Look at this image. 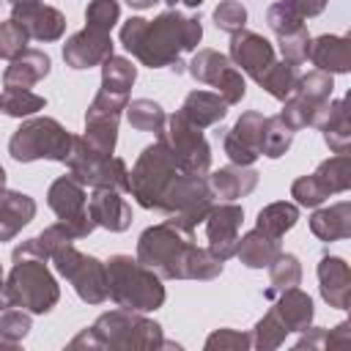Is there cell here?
Segmentation results:
<instances>
[{
    "label": "cell",
    "instance_id": "43",
    "mask_svg": "<svg viewBox=\"0 0 351 351\" xmlns=\"http://www.w3.org/2000/svg\"><path fill=\"white\" fill-rule=\"evenodd\" d=\"M277 47H280V55L285 63L291 66H302L307 60V52H310V33H307V25L285 33V36H277Z\"/></svg>",
    "mask_w": 351,
    "mask_h": 351
},
{
    "label": "cell",
    "instance_id": "36",
    "mask_svg": "<svg viewBox=\"0 0 351 351\" xmlns=\"http://www.w3.org/2000/svg\"><path fill=\"white\" fill-rule=\"evenodd\" d=\"M137 80V66L123 58V55H110L104 63H101V88L107 90H115V93H132V85Z\"/></svg>",
    "mask_w": 351,
    "mask_h": 351
},
{
    "label": "cell",
    "instance_id": "55",
    "mask_svg": "<svg viewBox=\"0 0 351 351\" xmlns=\"http://www.w3.org/2000/svg\"><path fill=\"white\" fill-rule=\"evenodd\" d=\"M129 8H134V11H145V8H154L156 3H162V0H123Z\"/></svg>",
    "mask_w": 351,
    "mask_h": 351
},
{
    "label": "cell",
    "instance_id": "25",
    "mask_svg": "<svg viewBox=\"0 0 351 351\" xmlns=\"http://www.w3.org/2000/svg\"><path fill=\"white\" fill-rule=\"evenodd\" d=\"M310 233L321 241H343L351 236V203L337 200L332 206H315L310 217Z\"/></svg>",
    "mask_w": 351,
    "mask_h": 351
},
{
    "label": "cell",
    "instance_id": "50",
    "mask_svg": "<svg viewBox=\"0 0 351 351\" xmlns=\"http://www.w3.org/2000/svg\"><path fill=\"white\" fill-rule=\"evenodd\" d=\"M27 41H30L27 33L14 19L0 22V60H11L19 52H25L27 49Z\"/></svg>",
    "mask_w": 351,
    "mask_h": 351
},
{
    "label": "cell",
    "instance_id": "4",
    "mask_svg": "<svg viewBox=\"0 0 351 351\" xmlns=\"http://www.w3.org/2000/svg\"><path fill=\"white\" fill-rule=\"evenodd\" d=\"M104 269H107L110 299L118 307L134 313H151L165 304L167 291L162 285V277L148 266H143L137 258L118 252L104 261Z\"/></svg>",
    "mask_w": 351,
    "mask_h": 351
},
{
    "label": "cell",
    "instance_id": "40",
    "mask_svg": "<svg viewBox=\"0 0 351 351\" xmlns=\"http://www.w3.org/2000/svg\"><path fill=\"white\" fill-rule=\"evenodd\" d=\"M332 90H335V80L332 74L321 71V69H313L307 74H299V82H296V96H302L304 101L315 104V107H326V101L332 99Z\"/></svg>",
    "mask_w": 351,
    "mask_h": 351
},
{
    "label": "cell",
    "instance_id": "34",
    "mask_svg": "<svg viewBox=\"0 0 351 351\" xmlns=\"http://www.w3.org/2000/svg\"><path fill=\"white\" fill-rule=\"evenodd\" d=\"M296 82H299V66H291L285 60H274L269 66V71L258 80V85L277 101H285L293 90H296Z\"/></svg>",
    "mask_w": 351,
    "mask_h": 351
},
{
    "label": "cell",
    "instance_id": "49",
    "mask_svg": "<svg viewBox=\"0 0 351 351\" xmlns=\"http://www.w3.org/2000/svg\"><path fill=\"white\" fill-rule=\"evenodd\" d=\"M291 197L296 200V206H304V208H315L321 206L324 200H329L326 189L318 184V178L310 173V176H299L293 184H291Z\"/></svg>",
    "mask_w": 351,
    "mask_h": 351
},
{
    "label": "cell",
    "instance_id": "15",
    "mask_svg": "<svg viewBox=\"0 0 351 351\" xmlns=\"http://www.w3.org/2000/svg\"><path fill=\"white\" fill-rule=\"evenodd\" d=\"M263 121L266 115L258 110H247L239 115V121L225 132L222 137V148L225 156L233 165L241 167H252L261 159V132H263Z\"/></svg>",
    "mask_w": 351,
    "mask_h": 351
},
{
    "label": "cell",
    "instance_id": "9",
    "mask_svg": "<svg viewBox=\"0 0 351 351\" xmlns=\"http://www.w3.org/2000/svg\"><path fill=\"white\" fill-rule=\"evenodd\" d=\"M156 140L167 148L176 167L189 176H206L211 170V145L203 137V129L192 126L178 110L167 115L165 129L156 134Z\"/></svg>",
    "mask_w": 351,
    "mask_h": 351
},
{
    "label": "cell",
    "instance_id": "23",
    "mask_svg": "<svg viewBox=\"0 0 351 351\" xmlns=\"http://www.w3.org/2000/svg\"><path fill=\"white\" fill-rule=\"evenodd\" d=\"M208 178V189L214 197L219 200H239V197H247L258 181H261V173L252 170V167H241V165H228V167H219L214 173H206Z\"/></svg>",
    "mask_w": 351,
    "mask_h": 351
},
{
    "label": "cell",
    "instance_id": "38",
    "mask_svg": "<svg viewBox=\"0 0 351 351\" xmlns=\"http://www.w3.org/2000/svg\"><path fill=\"white\" fill-rule=\"evenodd\" d=\"M33 329V315L22 307L0 310V348H16Z\"/></svg>",
    "mask_w": 351,
    "mask_h": 351
},
{
    "label": "cell",
    "instance_id": "10",
    "mask_svg": "<svg viewBox=\"0 0 351 351\" xmlns=\"http://www.w3.org/2000/svg\"><path fill=\"white\" fill-rule=\"evenodd\" d=\"M66 167H69V176H74L82 186H90V189H118V192H126L129 189V167L121 156H107V154H99L93 151L82 134H74V148L66 159Z\"/></svg>",
    "mask_w": 351,
    "mask_h": 351
},
{
    "label": "cell",
    "instance_id": "16",
    "mask_svg": "<svg viewBox=\"0 0 351 351\" xmlns=\"http://www.w3.org/2000/svg\"><path fill=\"white\" fill-rule=\"evenodd\" d=\"M228 58H230V63H233L241 74H247V77L255 80V82H258V80L269 71V66L277 60L271 41L263 38L261 33H255V30H247V27L230 36Z\"/></svg>",
    "mask_w": 351,
    "mask_h": 351
},
{
    "label": "cell",
    "instance_id": "13",
    "mask_svg": "<svg viewBox=\"0 0 351 351\" xmlns=\"http://www.w3.org/2000/svg\"><path fill=\"white\" fill-rule=\"evenodd\" d=\"M47 206L58 217V222L66 225V230L74 236V241L88 239L96 230V222L88 214V195L85 186L74 176H58L47 189Z\"/></svg>",
    "mask_w": 351,
    "mask_h": 351
},
{
    "label": "cell",
    "instance_id": "29",
    "mask_svg": "<svg viewBox=\"0 0 351 351\" xmlns=\"http://www.w3.org/2000/svg\"><path fill=\"white\" fill-rule=\"evenodd\" d=\"M280 252H282L280 239H271V236L261 233L258 228H252L250 233L239 236V244H236V258L247 269H266Z\"/></svg>",
    "mask_w": 351,
    "mask_h": 351
},
{
    "label": "cell",
    "instance_id": "7",
    "mask_svg": "<svg viewBox=\"0 0 351 351\" xmlns=\"http://www.w3.org/2000/svg\"><path fill=\"white\" fill-rule=\"evenodd\" d=\"M214 206V195L208 189L206 176H189V173H176V178L167 184L156 211L167 217V222H173L181 230H195L197 225H203L208 208Z\"/></svg>",
    "mask_w": 351,
    "mask_h": 351
},
{
    "label": "cell",
    "instance_id": "26",
    "mask_svg": "<svg viewBox=\"0 0 351 351\" xmlns=\"http://www.w3.org/2000/svg\"><path fill=\"white\" fill-rule=\"evenodd\" d=\"M271 302H274L271 310H274V315L280 318V324L288 329V335H291V332H302V329H307V326L313 324V315H315L313 299H310V293H304L299 285H296V288H288V291H282V293H277Z\"/></svg>",
    "mask_w": 351,
    "mask_h": 351
},
{
    "label": "cell",
    "instance_id": "57",
    "mask_svg": "<svg viewBox=\"0 0 351 351\" xmlns=\"http://www.w3.org/2000/svg\"><path fill=\"white\" fill-rule=\"evenodd\" d=\"M165 3H167V5H176V3H184L186 8H200V5L206 3V0H165Z\"/></svg>",
    "mask_w": 351,
    "mask_h": 351
},
{
    "label": "cell",
    "instance_id": "44",
    "mask_svg": "<svg viewBox=\"0 0 351 351\" xmlns=\"http://www.w3.org/2000/svg\"><path fill=\"white\" fill-rule=\"evenodd\" d=\"M121 19V3L118 0H90L85 8V27L110 33Z\"/></svg>",
    "mask_w": 351,
    "mask_h": 351
},
{
    "label": "cell",
    "instance_id": "58",
    "mask_svg": "<svg viewBox=\"0 0 351 351\" xmlns=\"http://www.w3.org/2000/svg\"><path fill=\"white\" fill-rule=\"evenodd\" d=\"M5 186V170H3V165H0V189Z\"/></svg>",
    "mask_w": 351,
    "mask_h": 351
},
{
    "label": "cell",
    "instance_id": "47",
    "mask_svg": "<svg viewBox=\"0 0 351 351\" xmlns=\"http://www.w3.org/2000/svg\"><path fill=\"white\" fill-rule=\"evenodd\" d=\"M266 25H269V30H271L274 36H285V33L302 27L304 19H302L285 0H277V3H271V5L266 8Z\"/></svg>",
    "mask_w": 351,
    "mask_h": 351
},
{
    "label": "cell",
    "instance_id": "24",
    "mask_svg": "<svg viewBox=\"0 0 351 351\" xmlns=\"http://www.w3.org/2000/svg\"><path fill=\"white\" fill-rule=\"evenodd\" d=\"M36 217V200L19 189H0V244L11 241Z\"/></svg>",
    "mask_w": 351,
    "mask_h": 351
},
{
    "label": "cell",
    "instance_id": "45",
    "mask_svg": "<svg viewBox=\"0 0 351 351\" xmlns=\"http://www.w3.org/2000/svg\"><path fill=\"white\" fill-rule=\"evenodd\" d=\"M206 351H247L252 348V337L250 332H239V329H230V326H219L214 329L206 343H203Z\"/></svg>",
    "mask_w": 351,
    "mask_h": 351
},
{
    "label": "cell",
    "instance_id": "31",
    "mask_svg": "<svg viewBox=\"0 0 351 351\" xmlns=\"http://www.w3.org/2000/svg\"><path fill=\"white\" fill-rule=\"evenodd\" d=\"M266 269H269V288L263 291L266 299H274L277 293L296 288L302 282V263L293 252H280Z\"/></svg>",
    "mask_w": 351,
    "mask_h": 351
},
{
    "label": "cell",
    "instance_id": "33",
    "mask_svg": "<svg viewBox=\"0 0 351 351\" xmlns=\"http://www.w3.org/2000/svg\"><path fill=\"white\" fill-rule=\"evenodd\" d=\"M123 112H126V121L132 123V129L151 132V134H159L167 121V112L154 99H132V101H126Z\"/></svg>",
    "mask_w": 351,
    "mask_h": 351
},
{
    "label": "cell",
    "instance_id": "14",
    "mask_svg": "<svg viewBox=\"0 0 351 351\" xmlns=\"http://www.w3.org/2000/svg\"><path fill=\"white\" fill-rule=\"evenodd\" d=\"M241 222H244V208L236 200H222L214 203L203 219L206 225V239H208V252L219 261H230L236 255V244L241 236Z\"/></svg>",
    "mask_w": 351,
    "mask_h": 351
},
{
    "label": "cell",
    "instance_id": "46",
    "mask_svg": "<svg viewBox=\"0 0 351 351\" xmlns=\"http://www.w3.org/2000/svg\"><path fill=\"white\" fill-rule=\"evenodd\" d=\"M211 16H214L217 30L230 33V36L247 27V8H244L239 0H222V3L214 8Z\"/></svg>",
    "mask_w": 351,
    "mask_h": 351
},
{
    "label": "cell",
    "instance_id": "6",
    "mask_svg": "<svg viewBox=\"0 0 351 351\" xmlns=\"http://www.w3.org/2000/svg\"><path fill=\"white\" fill-rule=\"evenodd\" d=\"M44 258H16L8 277L5 293L14 307L27 310L30 315H47L60 302V285Z\"/></svg>",
    "mask_w": 351,
    "mask_h": 351
},
{
    "label": "cell",
    "instance_id": "39",
    "mask_svg": "<svg viewBox=\"0 0 351 351\" xmlns=\"http://www.w3.org/2000/svg\"><path fill=\"white\" fill-rule=\"evenodd\" d=\"M228 66H230V58H228V55H222V52L206 47V49H197V52L192 55V60L186 63V71H189L192 80H197V82H203V85H214L217 77H219Z\"/></svg>",
    "mask_w": 351,
    "mask_h": 351
},
{
    "label": "cell",
    "instance_id": "18",
    "mask_svg": "<svg viewBox=\"0 0 351 351\" xmlns=\"http://www.w3.org/2000/svg\"><path fill=\"white\" fill-rule=\"evenodd\" d=\"M112 36L104 30H93V27H82L74 36L66 38L63 44V63L74 71H85L93 66H101L110 55H112Z\"/></svg>",
    "mask_w": 351,
    "mask_h": 351
},
{
    "label": "cell",
    "instance_id": "32",
    "mask_svg": "<svg viewBox=\"0 0 351 351\" xmlns=\"http://www.w3.org/2000/svg\"><path fill=\"white\" fill-rule=\"evenodd\" d=\"M313 176L318 178V184L326 189L329 197L348 192V186H351V159H348V154H335V156L324 159L315 167Z\"/></svg>",
    "mask_w": 351,
    "mask_h": 351
},
{
    "label": "cell",
    "instance_id": "8",
    "mask_svg": "<svg viewBox=\"0 0 351 351\" xmlns=\"http://www.w3.org/2000/svg\"><path fill=\"white\" fill-rule=\"evenodd\" d=\"M178 167L173 162V156L167 154V148L154 140L151 145H145L129 173V195L134 197V203L140 208H148V211H156L167 184L176 178Z\"/></svg>",
    "mask_w": 351,
    "mask_h": 351
},
{
    "label": "cell",
    "instance_id": "41",
    "mask_svg": "<svg viewBox=\"0 0 351 351\" xmlns=\"http://www.w3.org/2000/svg\"><path fill=\"white\" fill-rule=\"evenodd\" d=\"M326 104H329V101H326ZM324 110H326V107H315V104L304 101L302 96L291 93V96L282 101V110H280L277 115H280L293 132H299V129H307V126H318Z\"/></svg>",
    "mask_w": 351,
    "mask_h": 351
},
{
    "label": "cell",
    "instance_id": "11",
    "mask_svg": "<svg viewBox=\"0 0 351 351\" xmlns=\"http://www.w3.org/2000/svg\"><path fill=\"white\" fill-rule=\"evenodd\" d=\"M49 263L55 266V271L71 282L74 293L85 302V304H104L110 299V288H107V269L104 261H99L96 255L80 252L74 244L58 250Z\"/></svg>",
    "mask_w": 351,
    "mask_h": 351
},
{
    "label": "cell",
    "instance_id": "35",
    "mask_svg": "<svg viewBox=\"0 0 351 351\" xmlns=\"http://www.w3.org/2000/svg\"><path fill=\"white\" fill-rule=\"evenodd\" d=\"M47 107V99L30 88H5L0 93V112L8 118H30Z\"/></svg>",
    "mask_w": 351,
    "mask_h": 351
},
{
    "label": "cell",
    "instance_id": "27",
    "mask_svg": "<svg viewBox=\"0 0 351 351\" xmlns=\"http://www.w3.org/2000/svg\"><path fill=\"white\" fill-rule=\"evenodd\" d=\"M178 112L197 129H208V126H217L225 115H228V104L222 101L219 93L214 90H189L178 107Z\"/></svg>",
    "mask_w": 351,
    "mask_h": 351
},
{
    "label": "cell",
    "instance_id": "52",
    "mask_svg": "<svg viewBox=\"0 0 351 351\" xmlns=\"http://www.w3.org/2000/svg\"><path fill=\"white\" fill-rule=\"evenodd\" d=\"M293 348H307V351H321V348H326V329L324 326H307V329H302L299 332V340H296V346Z\"/></svg>",
    "mask_w": 351,
    "mask_h": 351
},
{
    "label": "cell",
    "instance_id": "12",
    "mask_svg": "<svg viewBox=\"0 0 351 351\" xmlns=\"http://www.w3.org/2000/svg\"><path fill=\"white\" fill-rule=\"evenodd\" d=\"M129 96L126 93H115L107 88H99V93L93 96V101L85 110V132L82 140L99 151V154H115V143H118V123L121 115L126 110Z\"/></svg>",
    "mask_w": 351,
    "mask_h": 351
},
{
    "label": "cell",
    "instance_id": "48",
    "mask_svg": "<svg viewBox=\"0 0 351 351\" xmlns=\"http://www.w3.org/2000/svg\"><path fill=\"white\" fill-rule=\"evenodd\" d=\"M214 88V93H219L222 96V101L230 107V104H239L241 99H244V93H247V82H244V74L230 63L219 77H217V82L211 85Z\"/></svg>",
    "mask_w": 351,
    "mask_h": 351
},
{
    "label": "cell",
    "instance_id": "5",
    "mask_svg": "<svg viewBox=\"0 0 351 351\" xmlns=\"http://www.w3.org/2000/svg\"><path fill=\"white\" fill-rule=\"evenodd\" d=\"M74 148V134L55 118L49 115H30L25 118L11 140H8V154L14 162H38V159H49V162H63L69 159Z\"/></svg>",
    "mask_w": 351,
    "mask_h": 351
},
{
    "label": "cell",
    "instance_id": "53",
    "mask_svg": "<svg viewBox=\"0 0 351 351\" xmlns=\"http://www.w3.org/2000/svg\"><path fill=\"white\" fill-rule=\"evenodd\" d=\"M302 19H313L318 14H324V8L329 5V0H285Z\"/></svg>",
    "mask_w": 351,
    "mask_h": 351
},
{
    "label": "cell",
    "instance_id": "19",
    "mask_svg": "<svg viewBox=\"0 0 351 351\" xmlns=\"http://www.w3.org/2000/svg\"><path fill=\"white\" fill-rule=\"evenodd\" d=\"M88 214L96 222V228H104L110 233H123L132 228V206L126 203L123 192L118 189H93L88 197Z\"/></svg>",
    "mask_w": 351,
    "mask_h": 351
},
{
    "label": "cell",
    "instance_id": "56",
    "mask_svg": "<svg viewBox=\"0 0 351 351\" xmlns=\"http://www.w3.org/2000/svg\"><path fill=\"white\" fill-rule=\"evenodd\" d=\"M5 307H14V304L5 293V274H3V266H0V310H5Z\"/></svg>",
    "mask_w": 351,
    "mask_h": 351
},
{
    "label": "cell",
    "instance_id": "28",
    "mask_svg": "<svg viewBox=\"0 0 351 351\" xmlns=\"http://www.w3.org/2000/svg\"><path fill=\"white\" fill-rule=\"evenodd\" d=\"M318 129L324 134V143L332 154H348L351 145V121H348V99H329Z\"/></svg>",
    "mask_w": 351,
    "mask_h": 351
},
{
    "label": "cell",
    "instance_id": "1",
    "mask_svg": "<svg viewBox=\"0 0 351 351\" xmlns=\"http://www.w3.org/2000/svg\"><path fill=\"white\" fill-rule=\"evenodd\" d=\"M200 38V16L181 14L176 8H167L154 19L129 16L121 25V44L126 52H132V58L148 69H173L176 74L186 71L181 55L197 49Z\"/></svg>",
    "mask_w": 351,
    "mask_h": 351
},
{
    "label": "cell",
    "instance_id": "37",
    "mask_svg": "<svg viewBox=\"0 0 351 351\" xmlns=\"http://www.w3.org/2000/svg\"><path fill=\"white\" fill-rule=\"evenodd\" d=\"M293 134H296V132H293L280 115H266L263 132H261V156L280 159V156L291 148Z\"/></svg>",
    "mask_w": 351,
    "mask_h": 351
},
{
    "label": "cell",
    "instance_id": "21",
    "mask_svg": "<svg viewBox=\"0 0 351 351\" xmlns=\"http://www.w3.org/2000/svg\"><path fill=\"white\" fill-rule=\"evenodd\" d=\"M307 60L326 74H348L351 71V38L335 36V33L310 38Z\"/></svg>",
    "mask_w": 351,
    "mask_h": 351
},
{
    "label": "cell",
    "instance_id": "2",
    "mask_svg": "<svg viewBox=\"0 0 351 351\" xmlns=\"http://www.w3.org/2000/svg\"><path fill=\"white\" fill-rule=\"evenodd\" d=\"M143 266L156 271L162 280H217L225 269V261L214 258L206 247H197L189 230L176 228L173 222L148 225L137 239V255Z\"/></svg>",
    "mask_w": 351,
    "mask_h": 351
},
{
    "label": "cell",
    "instance_id": "54",
    "mask_svg": "<svg viewBox=\"0 0 351 351\" xmlns=\"http://www.w3.org/2000/svg\"><path fill=\"white\" fill-rule=\"evenodd\" d=\"M351 343V332H348V321H340L335 329H326V348H348Z\"/></svg>",
    "mask_w": 351,
    "mask_h": 351
},
{
    "label": "cell",
    "instance_id": "3",
    "mask_svg": "<svg viewBox=\"0 0 351 351\" xmlns=\"http://www.w3.org/2000/svg\"><path fill=\"white\" fill-rule=\"evenodd\" d=\"M69 348L90 351H159L165 348V332L145 313L110 310L101 313L90 326L69 340Z\"/></svg>",
    "mask_w": 351,
    "mask_h": 351
},
{
    "label": "cell",
    "instance_id": "30",
    "mask_svg": "<svg viewBox=\"0 0 351 351\" xmlns=\"http://www.w3.org/2000/svg\"><path fill=\"white\" fill-rule=\"evenodd\" d=\"M299 222V206L291 200H274L258 211L255 228L271 239H282Z\"/></svg>",
    "mask_w": 351,
    "mask_h": 351
},
{
    "label": "cell",
    "instance_id": "22",
    "mask_svg": "<svg viewBox=\"0 0 351 351\" xmlns=\"http://www.w3.org/2000/svg\"><path fill=\"white\" fill-rule=\"evenodd\" d=\"M52 69V60L44 49H33L27 47L25 52H19L16 58L8 60L5 71H3V85L5 88H33L36 82H41Z\"/></svg>",
    "mask_w": 351,
    "mask_h": 351
},
{
    "label": "cell",
    "instance_id": "51",
    "mask_svg": "<svg viewBox=\"0 0 351 351\" xmlns=\"http://www.w3.org/2000/svg\"><path fill=\"white\" fill-rule=\"evenodd\" d=\"M36 239V244H38V250H41V255L49 261L58 250H63V247H69V244H74V236L66 230V225L63 222H52V225H47L38 236H33Z\"/></svg>",
    "mask_w": 351,
    "mask_h": 351
},
{
    "label": "cell",
    "instance_id": "20",
    "mask_svg": "<svg viewBox=\"0 0 351 351\" xmlns=\"http://www.w3.org/2000/svg\"><path fill=\"white\" fill-rule=\"evenodd\" d=\"M321 299L335 310H348L351 296V269L340 255H324L315 266Z\"/></svg>",
    "mask_w": 351,
    "mask_h": 351
},
{
    "label": "cell",
    "instance_id": "17",
    "mask_svg": "<svg viewBox=\"0 0 351 351\" xmlns=\"http://www.w3.org/2000/svg\"><path fill=\"white\" fill-rule=\"evenodd\" d=\"M11 19L27 33V38L41 41V44L60 41L63 33H66V16H63V11H58L55 5L41 3V0L11 5Z\"/></svg>",
    "mask_w": 351,
    "mask_h": 351
},
{
    "label": "cell",
    "instance_id": "42",
    "mask_svg": "<svg viewBox=\"0 0 351 351\" xmlns=\"http://www.w3.org/2000/svg\"><path fill=\"white\" fill-rule=\"evenodd\" d=\"M250 337H252V348H258V351H274V348H280V346L285 343L288 329L280 324V318H277L274 310L269 307V310L263 313V318H258V324L252 326Z\"/></svg>",
    "mask_w": 351,
    "mask_h": 351
}]
</instances>
